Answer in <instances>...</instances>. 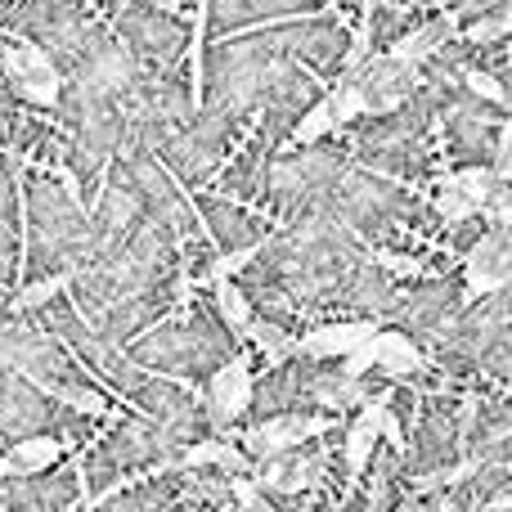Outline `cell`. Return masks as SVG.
Listing matches in <instances>:
<instances>
[{
	"mask_svg": "<svg viewBox=\"0 0 512 512\" xmlns=\"http://www.w3.org/2000/svg\"><path fill=\"white\" fill-rule=\"evenodd\" d=\"M409 14H414V9L400 5V0H387V5H378V9H373V18H369L373 41L396 45L400 36H405V27H409Z\"/></svg>",
	"mask_w": 512,
	"mask_h": 512,
	"instance_id": "ffe728a7",
	"label": "cell"
},
{
	"mask_svg": "<svg viewBox=\"0 0 512 512\" xmlns=\"http://www.w3.org/2000/svg\"><path fill=\"white\" fill-rule=\"evenodd\" d=\"M373 346H378V360L373 369L391 382H418L423 378V355H418V337L405 333V328H387V333H373Z\"/></svg>",
	"mask_w": 512,
	"mask_h": 512,
	"instance_id": "9c48e42d",
	"label": "cell"
},
{
	"mask_svg": "<svg viewBox=\"0 0 512 512\" xmlns=\"http://www.w3.org/2000/svg\"><path fill=\"white\" fill-rule=\"evenodd\" d=\"M512 432V400H472V418H468V445L477 441H495V436Z\"/></svg>",
	"mask_w": 512,
	"mask_h": 512,
	"instance_id": "9a60e30c",
	"label": "cell"
},
{
	"mask_svg": "<svg viewBox=\"0 0 512 512\" xmlns=\"http://www.w3.org/2000/svg\"><path fill=\"white\" fill-rule=\"evenodd\" d=\"M378 261H382V270L396 274V279H423V261H418V256H405V252H387V248H382Z\"/></svg>",
	"mask_w": 512,
	"mask_h": 512,
	"instance_id": "d4e9b609",
	"label": "cell"
},
{
	"mask_svg": "<svg viewBox=\"0 0 512 512\" xmlns=\"http://www.w3.org/2000/svg\"><path fill=\"white\" fill-rule=\"evenodd\" d=\"M149 5H158V9H167V14H180V9H185V5H180V0H149Z\"/></svg>",
	"mask_w": 512,
	"mask_h": 512,
	"instance_id": "4316f807",
	"label": "cell"
},
{
	"mask_svg": "<svg viewBox=\"0 0 512 512\" xmlns=\"http://www.w3.org/2000/svg\"><path fill=\"white\" fill-rule=\"evenodd\" d=\"M373 333H378V324H373V319H351V324H328V328H315V333L301 337V351L315 355V360H328V355H346V351H355V346L369 342Z\"/></svg>",
	"mask_w": 512,
	"mask_h": 512,
	"instance_id": "8fae6325",
	"label": "cell"
},
{
	"mask_svg": "<svg viewBox=\"0 0 512 512\" xmlns=\"http://www.w3.org/2000/svg\"><path fill=\"white\" fill-rule=\"evenodd\" d=\"M189 355H194L189 324H153L140 342H131V360L158 373H189Z\"/></svg>",
	"mask_w": 512,
	"mask_h": 512,
	"instance_id": "52a82bcc",
	"label": "cell"
},
{
	"mask_svg": "<svg viewBox=\"0 0 512 512\" xmlns=\"http://www.w3.org/2000/svg\"><path fill=\"white\" fill-rule=\"evenodd\" d=\"M198 212L212 225V239L221 252H239V248H256L265 234V221L252 212H243L239 198L230 194H198Z\"/></svg>",
	"mask_w": 512,
	"mask_h": 512,
	"instance_id": "8992f818",
	"label": "cell"
},
{
	"mask_svg": "<svg viewBox=\"0 0 512 512\" xmlns=\"http://www.w3.org/2000/svg\"><path fill=\"white\" fill-rule=\"evenodd\" d=\"M216 283V310H221V319L234 328V333H248V324H252V297L239 288V279H230V274H221V279H212Z\"/></svg>",
	"mask_w": 512,
	"mask_h": 512,
	"instance_id": "2e32d148",
	"label": "cell"
},
{
	"mask_svg": "<svg viewBox=\"0 0 512 512\" xmlns=\"http://www.w3.org/2000/svg\"><path fill=\"white\" fill-rule=\"evenodd\" d=\"M472 212H477V203H472L463 189L445 185L441 194H436V216H441V225H459V221H468Z\"/></svg>",
	"mask_w": 512,
	"mask_h": 512,
	"instance_id": "603a6c76",
	"label": "cell"
},
{
	"mask_svg": "<svg viewBox=\"0 0 512 512\" xmlns=\"http://www.w3.org/2000/svg\"><path fill=\"white\" fill-rule=\"evenodd\" d=\"M508 36H512V9H490V14L472 18L468 32H463V41H472V45H499V41H508Z\"/></svg>",
	"mask_w": 512,
	"mask_h": 512,
	"instance_id": "7402d4cb",
	"label": "cell"
},
{
	"mask_svg": "<svg viewBox=\"0 0 512 512\" xmlns=\"http://www.w3.org/2000/svg\"><path fill=\"white\" fill-rule=\"evenodd\" d=\"M490 225V221H486ZM486 225L477 221V216H468V221H459V225H450V243H454V252H472L481 243V234H486Z\"/></svg>",
	"mask_w": 512,
	"mask_h": 512,
	"instance_id": "484cf974",
	"label": "cell"
},
{
	"mask_svg": "<svg viewBox=\"0 0 512 512\" xmlns=\"http://www.w3.org/2000/svg\"><path fill=\"white\" fill-rule=\"evenodd\" d=\"M256 18H261L256 0H212V9H207V27H212V32H234V27L243 32Z\"/></svg>",
	"mask_w": 512,
	"mask_h": 512,
	"instance_id": "d6986e66",
	"label": "cell"
},
{
	"mask_svg": "<svg viewBox=\"0 0 512 512\" xmlns=\"http://www.w3.org/2000/svg\"><path fill=\"white\" fill-rule=\"evenodd\" d=\"M333 113H337V122H355V117H364L369 113V99H364V90L355 86V81H342V86L333 90Z\"/></svg>",
	"mask_w": 512,
	"mask_h": 512,
	"instance_id": "cb8c5ba5",
	"label": "cell"
},
{
	"mask_svg": "<svg viewBox=\"0 0 512 512\" xmlns=\"http://www.w3.org/2000/svg\"><path fill=\"white\" fill-rule=\"evenodd\" d=\"M459 310H463V288L454 279H418L409 292H396L387 315L427 346Z\"/></svg>",
	"mask_w": 512,
	"mask_h": 512,
	"instance_id": "7a4b0ae2",
	"label": "cell"
},
{
	"mask_svg": "<svg viewBox=\"0 0 512 512\" xmlns=\"http://www.w3.org/2000/svg\"><path fill=\"white\" fill-rule=\"evenodd\" d=\"M252 405V373H248V360L234 355L225 360L221 369L207 378V400H203V414L212 423V432H230L239 423V414H248Z\"/></svg>",
	"mask_w": 512,
	"mask_h": 512,
	"instance_id": "5b68a950",
	"label": "cell"
},
{
	"mask_svg": "<svg viewBox=\"0 0 512 512\" xmlns=\"http://www.w3.org/2000/svg\"><path fill=\"white\" fill-rule=\"evenodd\" d=\"M373 441H378V427H373L364 414H360V423H355V427H342V459H346V468H351V477L369 468Z\"/></svg>",
	"mask_w": 512,
	"mask_h": 512,
	"instance_id": "ac0fdd59",
	"label": "cell"
},
{
	"mask_svg": "<svg viewBox=\"0 0 512 512\" xmlns=\"http://www.w3.org/2000/svg\"><path fill=\"white\" fill-rule=\"evenodd\" d=\"M72 288V270H54V274H41V279L23 283V292L14 297V315H27V310H45L59 292Z\"/></svg>",
	"mask_w": 512,
	"mask_h": 512,
	"instance_id": "e0dca14e",
	"label": "cell"
},
{
	"mask_svg": "<svg viewBox=\"0 0 512 512\" xmlns=\"http://www.w3.org/2000/svg\"><path fill=\"white\" fill-rule=\"evenodd\" d=\"M337 126V113H333V99H315V104L301 113V122L292 126V140L297 144H315V140H324L328 131Z\"/></svg>",
	"mask_w": 512,
	"mask_h": 512,
	"instance_id": "44dd1931",
	"label": "cell"
},
{
	"mask_svg": "<svg viewBox=\"0 0 512 512\" xmlns=\"http://www.w3.org/2000/svg\"><path fill=\"white\" fill-rule=\"evenodd\" d=\"M265 185H270V144L256 140V144H248V149L239 153V162L225 171L221 194H230V198H256V194H265Z\"/></svg>",
	"mask_w": 512,
	"mask_h": 512,
	"instance_id": "30bf717a",
	"label": "cell"
},
{
	"mask_svg": "<svg viewBox=\"0 0 512 512\" xmlns=\"http://www.w3.org/2000/svg\"><path fill=\"white\" fill-rule=\"evenodd\" d=\"M117 32H122V41H131V50L140 54V59H149L153 68L176 63L180 50H185V27L176 23V14L149 5V0H126V5H117Z\"/></svg>",
	"mask_w": 512,
	"mask_h": 512,
	"instance_id": "6da1fadb",
	"label": "cell"
},
{
	"mask_svg": "<svg viewBox=\"0 0 512 512\" xmlns=\"http://www.w3.org/2000/svg\"><path fill=\"white\" fill-rule=\"evenodd\" d=\"M63 454V441L54 432H32V436H18L14 450H9V463L18 468V477H32V472L50 468V463H59Z\"/></svg>",
	"mask_w": 512,
	"mask_h": 512,
	"instance_id": "5bb4252c",
	"label": "cell"
},
{
	"mask_svg": "<svg viewBox=\"0 0 512 512\" xmlns=\"http://www.w3.org/2000/svg\"><path fill=\"white\" fill-rule=\"evenodd\" d=\"M450 36H454V14L432 18V23H423V27H414V32L400 36V41H396V54L423 68L427 59H436V50H441V45L450 41Z\"/></svg>",
	"mask_w": 512,
	"mask_h": 512,
	"instance_id": "4fadbf2b",
	"label": "cell"
},
{
	"mask_svg": "<svg viewBox=\"0 0 512 512\" xmlns=\"http://www.w3.org/2000/svg\"><path fill=\"white\" fill-rule=\"evenodd\" d=\"M0 68H5V77H59V68L50 63V50H41L32 36L0 45Z\"/></svg>",
	"mask_w": 512,
	"mask_h": 512,
	"instance_id": "7c38bea8",
	"label": "cell"
},
{
	"mask_svg": "<svg viewBox=\"0 0 512 512\" xmlns=\"http://www.w3.org/2000/svg\"><path fill=\"white\" fill-rule=\"evenodd\" d=\"M342 427V423H337ZM328 418H315V414H274V418H256V423L243 432V445H248V454L256 463L261 459H270V454H279V450H292V445H301V441H315V436H328V432H337Z\"/></svg>",
	"mask_w": 512,
	"mask_h": 512,
	"instance_id": "277c9868",
	"label": "cell"
},
{
	"mask_svg": "<svg viewBox=\"0 0 512 512\" xmlns=\"http://www.w3.org/2000/svg\"><path fill=\"white\" fill-rule=\"evenodd\" d=\"M333 301H351L364 315H387L391 301H396V288H391V274L382 270V261H355V270L342 279Z\"/></svg>",
	"mask_w": 512,
	"mask_h": 512,
	"instance_id": "ba28073f",
	"label": "cell"
},
{
	"mask_svg": "<svg viewBox=\"0 0 512 512\" xmlns=\"http://www.w3.org/2000/svg\"><path fill=\"white\" fill-rule=\"evenodd\" d=\"M342 81H355V86L364 90L369 113H391V108H400L418 90L423 68L409 63V59H400V54H382V59H364L360 68H355L351 77H342Z\"/></svg>",
	"mask_w": 512,
	"mask_h": 512,
	"instance_id": "3957f363",
	"label": "cell"
}]
</instances>
